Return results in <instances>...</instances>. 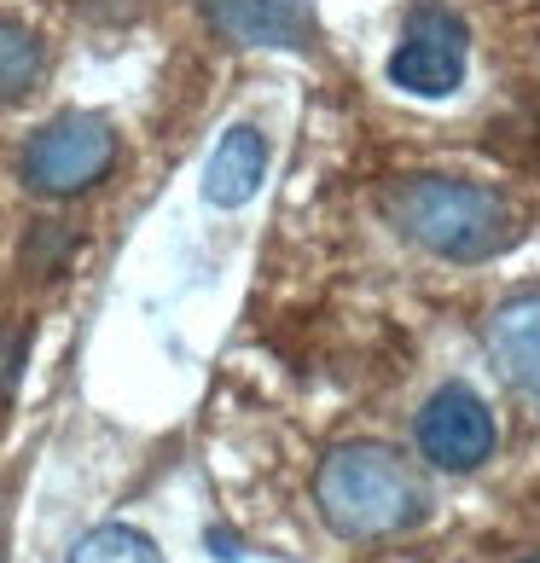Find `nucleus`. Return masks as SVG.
<instances>
[{
    "instance_id": "1",
    "label": "nucleus",
    "mask_w": 540,
    "mask_h": 563,
    "mask_svg": "<svg viewBox=\"0 0 540 563\" xmlns=\"http://www.w3.org/2000/svg\"><path fill=\"white\" fill-rule=\"evenodd\" d=\"M384 216L401 227L412 244L448 262H483L500 256L517 239V210L494 186L448 180V175H407L384 192Z\"/></svg>"
},
{
    "instance_id": "2",
    "label": "nucleus",
    "mask_w": 540,
    "mask_h": 563,
    "mask_svg": "<svg viewBox=\"0 0 540 563\" xmlns=\"http://www.w3.org/2000/svg\"><path fill=\"white\" fill-rule=\"evenodd\" d=\"M320 517L343 540H389L425 517L419 476L378 442H343L320 459L315 476Z\"/></svg>"
},
{
    "instance_id": "3",
    "label": "nucleus",
    "mask_w": 540,
    "mask_h": 563,
    "mask_svg": "<svg viewBox=\"0 0 540 563\" xmlns=\"http://www.w3.org/2000/svg\"><path fill=\"white\" fill-rule=\"evenodd\" d=\"M111 163H117L111 122L93 117V111H65V117H53L47 129L30 140L24 186L41 192V198H76V192H88Z\"/></svg>"
},
{
    "instance_id": "4",
    "label": "nucleus",
    "mask_w": 540,
    "mask_h": 563,
    "mask_svg": "<svg viewBox=\"0 0 540 563\" xmlns=\"http://www.w3.org/2000/svg\"><path fill=\"white\" fill-rule=\"evenodd\" d=\"M465 24L448 7H412L407 12V35L396 58H389V81L419 99H442L465 81Z\"/></svg>"
},
{
    "instance_id": "5",
    "label": "nucleus",
    "mask_w": 540,
    "mask_h": 563,
    "mask_svg": "<svg viewBox=\"0 0 540 563\" xmlns=\"http://www.w3.org/2000/svg\"><path fill=\"white\" fill-rule=\"evenodd\" d=\"M500 430H494V412L476 389L448 384L430 395V407L419 412V448L436 471H476L494 453Z\"/></svg>"
},
{
    "instance_id": "6",
    "label": "nucleus",
    "mask_w": 540,
    "mask_h": 563,
    "mask_svg": "<svg viewBox=\"0 0 540 563\" xmlns=\"http://www.w3.org/2000/svg\"><path fill=\"white\" fill-rule=\"evenodd\" d=\"M203 12L239 47H308L315 41L308 0H203Z\"/></svg>"
},
{
    "instance_id": "7",
    "label": "nucleus",
    "mask_w": 540,
    "mask_h": 563,
    "mask_svg": "<svg viewBox=\"0 0 540 563\" xmlns=\"http://www.w3.org/2000/svg\"><path fill=\"white\" fill-rule=\"evenodd\" d=\"M488 354L506 372V384L540 407V297H517L494 308L488 320Z\"/></svg>"
},
{
    "instance_id": "8",
    "label": "nucleus",
    "mask_w": 540,
    "mask_h": 563,
    "mask_svg": "<svg viewBox=\"0 0 540 563\" xmlns=\"http://www.w3.org/2000/svg\"><path fill=\"white\" fill-rule=\"evenodd\" d=\"M262 175H267V140L251 122H239V129H227L210 169H203V198L216 210H239V203H251L262 192Z\"/></svg>"
},
{
    "instance_id": "9",
    "label": "nucleus",
    "mask_w": 540,
    "mask_h": 563,
    "mask_svg": "<svg viewBox=\"0 0 540 563\" xmlns=\"http://www.w3.org/2000/svg\"><path fill=\"white\" fill-rule=\"evenodd\" d=\"M70 563H163V552L152 547V534H140L129 523H106L76 540Z\"/></svg>"
},
{
    "instance_id": "10",
    "label": "nucleus",
    "mask_w": 540,
    "mask_h": 563,
    "mask_svg": "<svg viewBox=\"0 0 540 563\" xmlns=\"http://www.w3.org/2000/svg\"><path fill=\"white\" fill-rule=\"evenodd\" d=\"M35 76H41V41L18 18H0V99L30 93Z\"/></svg>"
},
{
    "instance_id": "11",
    "label": "nucleus",
    "mask_w": 540,
    "mask_h": 563,
    "mask_svg": "<svg viewBox=\"0 0 540 563\" xmlns=\"http://www.w3.org/2000/svg\"><path fill=\"white\" fill-rule=\"evenodd\" d=\"M24 361H30V325H0V407L18 395Z\"/></svg>"
},
{
    "instance_id": "12",
    "label": "nucleus",
    "mask_w": 540,
    "mask_h": 563,
    "mask_svg": "<svg viewBox=\"0 0 540 563\" xmlns=\"http://www.w3.org/2000/svg\"><path fill=\"white\" fill-rule=\"evenodd\" d=\"M529 563H540V558H529Z\"/></svg>"
}]
</instances>
